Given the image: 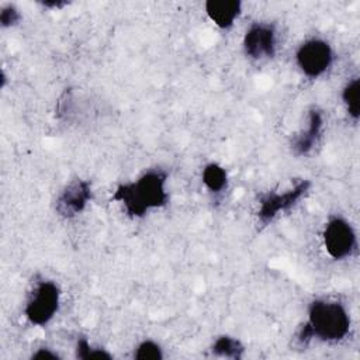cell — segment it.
Returning a JSON list of instances; mask_svg holds the SVG:
<instances>
[{"instance_id": "1", "label": "cell", "mask_w": 360, "mask_h": 360, "mask_svg": "<svg viewBox=\"0 0 360 360\" xmlns=\"http://www.w3.org/2000/svg\"><path fill=\"white\" fill-rule=\"evenodd\" d=\"M166 179L167 174L162 170L145 172L135 181L118 184L112 193V200L122 205L128 217L142 218L150 210L167 204Z\"/></svg>"}, {"instance_id": "8", "label": "cell", "mask_w": 360, "mask_h": 360, "mask_svg": "<svg viewBox=\"0 0 360 360\" xmlns=\"http://www.w3.org/2000/svg\"><path fill=\"white\" fill-rule=\"evenodd\" d=\"M91 194V186L87 180L76 179L70 181L56 200V212L65 218L76 217L87 207Z\"/></svg>"}, {"instance_id": "5", "label": "cell", "mask_w": 360, "mask_h": 360, "mask_svg": "<svg viewBox=\"0 0 360 360\" xmlns=\"http://www.w3.org/2000/svg\"><path fill=\"white\" fill-rule=\"evenodd\" d=\"M311 188L309 180H300L283 193H267L259 200L257 218L263 225L270 224L280 212L292 208Z\"/></svg>"}, {"instance_id": "11", "label": "cell", "mask_w": 360, "mask_h": 360, "mask_svg": "<svg viewBox=\"0 0 360 360\" xmlns=\"http://www.w3.org/2000/svg\"><path fill=\"white\" fill-rule=\"evenodd\" d=\"M211 352H212V354L219 356V357L239 360V359H242V356L245 353V346L240 343L239 339L228 336V335H222L214 340V343L211 346Z\"/></svg>"}, {"instance_id": "17", "label": "cell", "mask_w": 360, "mask_h": 360, "mask_svg": "<svg viewBox=\"0 0 360 360\" xmlns=\"http://www.w3.org/2000/svg\"><path fill=\"white\" fill-rule=\"evenodd\" d=\"M31 359H37V360H56V359H59V356H58V353L52 352L48 347H41L35 353H32Z\"/></svg>"}, {"instance_id": "9", "label": "cell", "mask_w": 360, "mask_h": 360, "mask_svg": "<svg viewBox=\"0 0 360 360\" xmlns=\"http://www.w3.org/2000/svg\"><path fill=\"white\" fill-rule=\"evenodd\" d=\"M323 128V115L318 108H311L307 118V127L294 138L292 150L298 156L308 155L316 145Z\"/></svg>"}, {"instance_id": "12", "label": "cell", "mask_w": 360, "mask_h": 360, "mask_svg": "<svg viewBox=\"0 0 360 360\" xmlns=\"http://www.w3.org/2000/svg\"><path fill=\"white\" fill-rule=\"evenodd\" d=\"M202 183L211 193H221L228 183L225 169L218 163H208L204 166L201 173Z\"/></svg>"}, {"instance_id": "2", "label": "cell", "mask_w": 360, "mask_h": 360, "mask_svg": "<svg viewBox=\"0 0 360 360\" xmlns=\"http://www.w3.org/2000/svg\"><path fill=\"white\" fill-rule=\"evenodd\" d=\"M349 329L350 316L340 302L315 300L308 307V319L298 332V340L308 343L311 339H318L335 343L345 339Z\"/></svg>"}, {"instance_id": "13", "label": "cell", "mask_w": 360, "mask_h": 360, "mask_svg": "<svg viewBox=\"0 0 360 360\" xmlns=\"http://www.w3.org/2000/svg\"><path fill=\"white\" fill-rule=\"evenodd\" d=\"M359 91H360V86H359V79L353 77L352 80H349L346 83V86L342 90V100L343 104L347 110V114L357 121L359 115H360V104H359Z\"/></svg>"}, {"instance_id": "7", "label": "cell", "mask_w": 360, "mask_h": 360, "mask_svg": "<svg viewBox=\"0 0 360 360\" xmlns=\"http://www.w3.org/2000/svg\"><path fill=\"white\" fill-rule=\"evenodd\" d=\"M245 53L256 60L273 58L276 53V31L264 22L252 24L243 37Z\"/></svg>"}, {"instance_id": "10", "label": "cell", "mask_w": 360, "mask_h": 360, "mask_svg": "<svg viewBox=\"0 0 360 360\" xmlns=\"http://www.w3.org/2000/svg\"><path fill=\"white\" fill-rule=\"evenodd\" d=\"M204 7L208 18L222 30L231 28L242 11L239 0H208Z\"/></svg>"}, {"instance_id": "16", "label": "cell", "mask_w": 360, "mask_h": 360, "mask_svg": "<svg viewBox=\"0 0 360 360\" xmlns=\"http://www.w3.org/2000/svg\"><path fill=\"white\" fill-rule=\"evenodd\" d=\"M21 20V14L20 11L13 6V4H8V6H4L0 11V24L3 28H7V27H13L15 25L18 21Z\"/></svg>"}, {"instance_id": "14", "label": "cell", "mask_w": 360, "mask_h": 360, "mask_svg": "<svg viewBox=\"0 0 360 360\" xmlns=\"http://www.w3.org/2000/svg\"><path fill=\"white\" fill-rule=\"evenodd\" d=\"M134 359L136 360H162L163 350L155 340H142L134 350Z\"/></svg>"}, {"instance_id": "18", "label": "cell", "mask_w": 360, "mask_h": 360, "mask_svg": "<svg viewBox=\"0 0 360 360\" xmlns=\"http://www.w3.org/2000/svg\"><path fill=\"white\" fill-rule=\"evenodd\" d=\"M45 7H52V8H60L63 6H66V1H44L42 3Z\"/></svg>"}, {"instance_id": "3", "label": "cell", "mask_w": 360, "mask_h": 360, "mask_svg": "<svg viewBox=\"0 0 360 360\" xmlns=\"http://www.w3.org/2000/svg\"><path fill=\"white\" fill-rule=\"evenodd\" d=\"M60 304V290L56 283L51 280L38 281L24 307L25 318L30 323L37 326L48 325L56 315Z\"/></svg>"}, {"instance_id": "4", "label": "cell", "mask_w": 360, "mask_h": 360, "mask_svg": "<svg viewBox=\"0 0 360 360\" xmlns=\"http://www.w3.org/2000/svg\"><path fill=\"white\" fill-rule=\"evenodd\" d=\"M322 239L326 253L335 260L352 256L357 246V238L353 226L340 217H332L325 224Z\"/></svg>"}, {"instance_id": "15", "label": "cell", "mask_w": 360, "mask_h": 360, "mask_svg": "<svg viewBox=\"0 0 360 360\" xmlns=\"http://www.w3.org/2000/svg\"><path fill=\"white\" fill-rule=\"evenodd\" d=\"M76 357L77 359H111V353H108L105 349L94 347L89 343L87 339L80 338L76 343Z\"/></svg>"}, {"instance_id": "6", "label": "cell", "mask_w": 360, "mask_h": 360, "mask_svg": "<svg viewBox=\"0 0 360 360\" xmlns=\"http://www.w3.org/2000/svg\"><path fill=\"white\" fill-rule=\"evenodd\" d=\"M295 62L300 70L311 79L322 76L333 62L330 45L323 39H308L295 52Z\"/></svg>"}]
</instances>
